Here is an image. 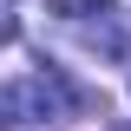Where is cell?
Wrapping results in <instances>:
<instances>
[{
  "label": "cell",
  "mask_w": 131,
  "mask_h": 131,
  "mask_svg": "<svg viewBox=\"0 0 131 131\" xmlns=\"http://www.w3.org/2000/svg\"><path fill=\"white\" fill-rule=\"evenodd\" d=\"M7 105H13V118H26V125H52V118H72L79 112V92L66 85V72H26L20 85H7Z\"/></svg>",
  "instance_id": "obj_1"
},
{
  "label": "cell",
  "mask_w": 131,
  "mask_h": 131,
  "mask_svg": "<svg viewBox=\"0 0 131 131\" xmlns=\"http://www.w3.org/2000/svg\"><path fill=\"white\" fill-rule=\"evenodd\" d=\"M7 125H13V105H7V92H0V131H7Z\"/></svg>",
  "instance_id": "obj_2"
}]
</instances>
